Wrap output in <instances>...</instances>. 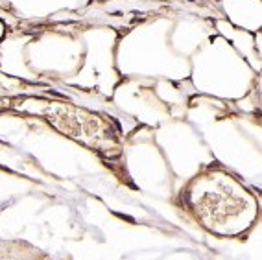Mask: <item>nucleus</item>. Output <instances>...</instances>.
<instances>
[{
    "label": "nucleus",
    "mask_w": 262,
    "mask_h": 260,
    "mask_svg": "<svg viewBox=\"0 0 262 260\" xmlns=\"http://www.w3.org/2000/svg\"><path fill=\"white\" fill-rule=\"evenodd\" d=\"M0 260H52L48 253L26 240L0 238Z\"/></svg>",
    "instance_id": "nucleus-2"
},
{
    "label": "nucleus",
    "mask_w": 262,
    "mask_h": 260,
    "mask_svg": "<svg viewBox=\"0 0 262 260\" xmlns=\"http://www.w3.org/2000/svg\"><path fill=\"white\" fill-rule=\"evenodd\" d=\"M185 207L198 223L218 238L246 234L257 220V203L225 175L212 174L196 181L181 194Z\"/></svg>",
    "instance_id": "nucleus-1"
}]
</instances>
